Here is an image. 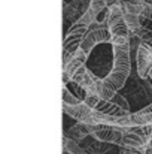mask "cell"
I'll return each mask as SVG.
<instances>
[{
    "mask_svg": "<svg viewBox=\"0 0 152 154\" xmlns=\"http://www.w3.org/2000/svg\"><path fill=\"white\" fill-rule=\"evenodd\" d=\"M113 51H115L113 67L107 75V78L101 79L99 85V97L103 100H110L118 91L124 88L133 69L130 42L125 45H113Z\"/></svg>",
    "mask_w": 152,
    "mask_h": 154,
    "instance_id": "obj_1",
    "label": "cell"
},
{
    "mask_svg": "<svg viewBox=\"0 0 152 154\" xmlns=\"http://www.w3.org/2000/svg\"><path fill=\"white\" fill-rule=\"evenodd\" d=\"M118 93L125 96V99L128 100L130 106H131V114L139 112L152 103V82L151 79L140 78L137 73L136 64H133L131 75H130L127 84Z\"/></svg>",
    "mask_w": 152,
    "mask_h": 154,
    "instance_id": "obj_2",
    "label": "cell"
},
{
    "mask_svg": "<svg viewBox=\"0 0 152 154\" xmlns=\"http://www.w3.org/2000/svg\"><path fill=\"white\" fill-rule=\"evenodd\" d=\"M113 63H115L113 45L110 42H107V44L97 45L91 51V54L87 57L85 64L91 70L93 75H96L99 79H104L110 73V70L113 67Z\"/></svg>",
    "mask_w": 152,
    "mask_h": 154,
    "instance_id": "obj_3",
    "label": "cell"
},
{
    "mask_svg": "<svg viewBox=\"0 0 152 154\" xmlns=\"http://www.w3.org/2000/svg\"><path fill=\"white\" fill-rule=\"evenodd\" d=\"M110 39H112V36H110V30H109V20H106L103 23H99L97 20H94L84 35L81 50L88 57L97 45L107 44V42H110Z\"/></svg>",
    "mask_w": 152,
    "mask_h": 154,
    "instance_id": "obj_4",
    "label": "cell"
},
{
    "mask_svg": "<svg viewBox=\"0 0 152 154\" xmlns=\"http://www.w3.org/2000/svg\"><path fill=\"white\" fill-rule=\"evenodd\" d=\"M110 17H109V30H110V44L112 45H125L130 42V32L124 21V12L121 5L109 6Z\"/></svg>",
    "mask_w": 152,
    "mask_h": 154,
    "instance_id": "obj_5",
    "label": "cell"
},
{
    "mask_svg": "<svg viewBox=\"0 0 152 154\" xmlns=\"http://www.w3.org/2000/svg\"><path fill=\"white\" fill-rule=\"evenodd\" d=\"M131 129H121V127H112L104 124H91V136H94L97 141L113 144L118 147H122V138Z\"/></svg>",
    "mask_w": 152,
    "mask_h": 154,
    "instance_id": "obj_6",
    "label": "cell"
},
{
    "mask_svg": "<svg viewBox=\"0 0 152 154\" xmlns=\"http://www.w3.org/2000/svg\"><path fill=\"white\" fill-rule=\"evenodd\" d=\"M72 81L81 85L90 96H99V85H100L101 79H99L96 75L91 73L87 64H84L82 67L76 70V73L72 76Z\"/></svg>",
    "mask_w": 152,
    "mask_h": 154,
    "instance_id": "obj_7",
    "label": "cell"
},
{
    "mask_svg": "<svg viewBox=\"0 0 152 154\" xmlns=\"http://www.w3.org/2000/svg\"><path fill=\"white\" fill-rule=\"evenodd\" d=\"M84 103H87L96 112H100V114H104V115H110V117H124V115L128 114L122 108L115 105L112 100H103L99 96H90L88 94Z\"/></svg>",
    "mask_w": 152,
    "mask_h": 154,
    "instance_id": "obj_8",
    "label": "cell"
},
{
    "mask_svg": "<svg viewBox=\"0 0 152 154\" xmlns=\"http://www.w3.org/2000/svg\"><path fill=\"white\" fill-rule=\"evenodd\" d=\"M63 112L69 117H72L76 123H85V124H94V109H91L87 103L79 105H64L63 103Z\"/></svg>",
    "mask_w": 152,
    "mask_h": 154,
    "instance_id": "obj_9",
    "label": "cell"
},
{
    "mask_svg": "<svg viewBox=\"0 0 152 154\" xmlns=\"http://www.w3.org/2000/svg\"><path fill=\"white\" fill-rule=\"evenodd\" d=\"M136 69L140 78L149 79V70L152 67V47L140 44L136 51Z\"/></svg>",
    "mask_w": 152,
    "mask_h": 154,
    "instance_id": "obj_10",
    "label": "cell"
},
{
    "mask_svg": "<svg viewBox=\"0 0 152 154\" xmlns=\"http://www.w3.org/2000/svg\"><path fill=\"white\" fill-rule=\"evenodd\" d=\"M91 135V124H85V123H75V126H72L69 130L64 132L63 136L75 141V142H82L85 138H88Z\"/></svg>",
    "mask_w": 152,
    "mask_h": 154,
    "instance_id": "obj_11",
    "label": "cell"
},
{
    "mask_svg": "<svg viewBox=\"0 0 152 154\" xmlns=\"http://www.w3.org/2000/svg\"><path fill=\"white\" fill-rule=\"evenodd\" d=\"M121 148H137V150H146V139L136 133L134 130H130L122 138V147Z\"/></svg>",
    "mask_w": 152,
    "mask_h": 154,
    "instance_id": "obj_12",
    "label": "cell"
},
{
    "mask_svg": "<svg viewBox=\"0 0 152 154\" xmlns=\"http://www.w3.org/2000/svg\"><path fill=\"white\" fill-rule=\"evenodd\" d=\"M85 63H87V54L79 48V51L75 54V57H73L67 64L63 66V72H66V73H69L70 76H73V75L76 73V70H78L79 67H82Z\"/></svg>",
    "mask_w": 152,
    "mask_h": 154,
    "instance_id": "obj_13",
    "label": "cell"
},
{
    "mask_svg": "<svg viewBox=\"0 0 152 154\" xmlns=\"http://www.w3.org/2000/svg\"><path fill=\"white\" fill-rule=\"evenodd\" d=\"M63 150L69 151L70 154H88L78 142H75V141H72L66 136H63Z\"/></svg>",
    "mask_w": 152,
    "mask_h": 154,
    "instance_id": "obj_14",
    "label": "cell"
},
{
    "mask_svg": "<svg viewBox=\"0 0 152 154\" xmlns=\"http://www.w3.org/2000/svg\"><path fill=\"white\" fill-rule=\"evenodd\" d=\"M145 3V2H143ZM143 3L137 5V3H121V9L124 14H131V15H142L143 11Z\"/></svg>",
    "mask_w": 152,
    "mask_h": 154,
    "instance_id": "obj_15",
    "label": "cell"
},
{
    "mask_svg": "<svg viewBox=\"0 0 152 154\" xmlns=\"http://www.w3.org/2000/svg\"><path fill=\"white\" fill-rule=\"evenodd\" d=\"M66 87H67V88H69V90L72 91V94H75V96H76V97H78V99H79L81 102H85V99H87L88 93H87V91H85V90H84V88H82L81 85H78L76 82L70 81V82H69V84H67Z\"/></svg>",
    "mask_w": 152,
    "mask_h": 154,
    "instance_id": "obj_16",
    "label": "cell"
},
{
    "mask_svg": "<svg viewBox=\"0 0 152 154\" xmlns=\"http://www.w3.org/2000/svg\"><path fill=\"white\" fill-rule=\"evenodd\" d=\"M63 103L73 106V105H79V103H82V102H81L75 94H72V91H70L66 85H63Z\"/></svg>",
    "mask_w": 152,
    "mask_h": 154,
    "instance_id": "obj_17",
    "label": "cell"
},
{
    "mask_svg": "<svg viewBox=\"0 0 152 154\" xmlns=\"http://www.w3.org/2000/svg\"><path fill=\"white\" fill-rule=\"evenodd\" d=\"M110 100L115 103V105H118L119 108H122L125 112L131 114V106H130V103H128V100L125 99V96H122L121 93H116V94H115V96H113Z\"/></svg>",
    "mask_w": 152,
    "mask_h": 154,
    "instance_id": "obj_18",
    "label": "cell"
},
{
    "mask_svg": "<svg viewBox=\"0 0 152 154\" xmlns=\"http://www.w3.org/2000/svg\"><path fill=\"white\" fill-rule=\"evenodd\" d=\"M106 8H109L107 6V3H106V0H91V9L99 15L100 12H103Z\"/></svg>",
    "mask_w": 152,
    "mask_h": 154,
    "instance_id": "obj_19",
    "label": "cell"
},
{
    "mask_svg": "<svg viewBox=\"0 0 152 154\" xmlns=\"http://www.w3.org/2000/svg\"><path fill=\"white\" fill-rule=\"evenodd\" d=\"M142 17L152 21V3L149 2H145L143 3V11H142Z\"/></svg>",
    "mask_w": 152,
    "mask_h": 154,
    "instance_id": "obj_20",
    "label": "cell"
},
{
    "mask_svg": "<svg viewBox=\"0 0 152 154\" xmlns=\"http://www.w3.org/2000/svg\"><path fill=\"white\" fill-rule=\"evenodd\" d=\"M121 154H146V150H137V148H122Z\"/></svg>",
    "mask_w": 152,
    "mask_h": 154,
    "instance_id": "obj_21",
    "label": "cell"
},
{
    "mask_svg": "<svg viewBox=\"0 0 152 154\" xmlns=\"http://www.w3.org/2000/svg\"><path fill=\"white\" fill-rule=\"evenodd\" d=\"M107 6H113V5H121V0H106Z\"/></svg>",
    "mask_w": 152,
    "mask_h": 154,
    "instance_id": "obj_22",
    "label": "cell"
},
{
    "mask_svg": "<svg viewBox=\"0 0 152 154\" xmlns=\"http://www.w3.org/2000/svg\"><path fill=\"white\" fill-rule=\"evenodd\" d=\"M149 79H151V82H152V67H151V70H149Z\"/></svg>",
    "mask_w": 152,
    "mask_h": 154,
    "instance_id": "obj_23",
    "label": "cell"
},
{
    "mask_svg": "<svg viewBox=\"0 0 152 154\" xmlns=\"http://www.w3.org/2000/svg\"><path fill=\"white\" fill-rule=\"evenodd\" d=\"M63 154H70L69 151H66V150H63Z\"/></svg>",
    "mask_w": 152,
    "mask_h": 154,
    "instance_id": "obj_24",
    "label": "cell"
},
{
    "mask_svg": "<svg viewBox=\"0 0 152 154\" xmlns=\"http://www.w3.org/2000/svg\"><path fill=\"white\" fill-rule=\"evenodd\" d=\"M143 2H152V0H143Z\"/></svg>",
    "mask_w": 152,
    "mask_h": 154,
    "instance_id": "obj_25",
    "label": "cell"
}]
</instances>
